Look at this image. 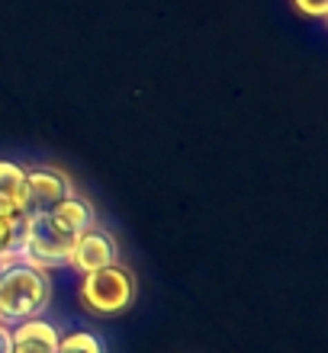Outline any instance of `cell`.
Returning <instances> with one entry per match:
<instances>
[{
	"label": "cell",
	"instance_id": "12",
	"mask_svg": "<svg viewBox=\"0 0 328 353\" xmlns=\"http://www.w3.org/2000/svg\"><path fill=\"white\" fill-rule=\"evenodd\" d=\"M0 353H13V347H10V327L0 325Z\"/></svg>",
	"mask_w": 328,
	"mask_h": 353
},
{
	"label": "cell",
	"instance_id": "8",
	"mask_svg": "<svg viewBox=\"0 0 328 353\" xmlns=\"http://www.w3.org/2000/svg\"><path fill=\"white\" fill-rule=\"evenodd\" d=\"M52 219H55L61 228H68V232L81 234L84 228L94 225V209H90V203H87L84 196L71 193L68 199H61V203L52 209Z\"/></svg>",
	"mask_w": 328,
	"mask_h": 353
},
{
	"label": "cell",
	"instance_id": "13",
	"mask_svg": "<svg viewBox=\"0 0 328 353\" xmlns=\"http://www.w3.org/2000/svg\"><path fill=\"white\" fill-rule=\"evenodd\" d=\"M0 267H3V261H0Z\"/></svg>",
	"mask_w": 328,
	"mask_h": 353
},
{
	"label": "cell",
	"instance_id": "1",
	"mask_svg": "<svg viewBox=\"0 0 328 353\" xmlns=\"http://www.w3.org/2000/svg\"><path fill=\"white\" fill-rule=\"evenodd\" d=\"M52 299V283L46 270L26 261H10L0 267V325H19L39 318Z\"/></svg>",
	"mask_w": 328,
	"mask_h": 353
},
{
	"label": "cell",
	"instance_id": "10",
	"mask_svg": "<svg viewBox=\"0 0 328 353\" xmlns=\"http://www.w3.org/2000/svg\"><path fill=\"white\" fill-rule=\"evenodd\" d=\"M58 353H104V344L100 337L87 334V331H75L58 341Z\"/></svg>",
	"mask_w": 328,
	"mask_h": 353
},
{
	"label": "cell",
	"instance_id": "7",
	"mask_svg": "<svg viewBox=\"0 0 328 353\" xmlns=\"http://www.w3.org/2000/svg\"><path fill=\"white\" fill-rule=\"evenodd\" d=\"M23 180H26V170L13 164V161H0V215L3 219H13L19 212V196H23Z\"/></svg>",
	"mask_w": 328,
	"mask_h": 353
},
{
	"label": "cell",
	"instance_id": "9",
	"mask_svg": "<svg viewBox=\"0 0 328 353\" xmlns=\"http://www.w3.org/2000/svg\"><path fill=\"white\" fill-rule=\"evenodd\" d=\"M23 238H26V215L13 219L0 215V261H23Z\"/></svg>",
	"mask_w": 328,
	"mask_h": 353
},
{
	"label": "cell",
	"instance_id": "2",
	"mask_svg": "<svg viewBox=\"0 0 328 353\" xmlns=\"http://www.w3.org/2000/svg\"><path fill=\"white\" fill-rule=\"evenodd\" d=\"M75 232H68L52 219V212L26 219V238H23V261L39 270H58L71 263Z\"/></svg>",
	"mask_w": 328,
	"mask_h": 353
},
{
	"label": "cell",
	"instance_id": "11",
	"mask_svg": "<svg viewBox=\"0 0 328 353\" xmlns=\"http://www.w3.org/2000/svg\"><path fill=\"white\" fill-rule=\"evenodd\" d=\"M293 3H296V10H300V13L316 17V19H322L328 13V0H293Z\"/></svg>",
	"mask_w": 328,
	"mask_h": 353
},
{
	"label": "cell",
	"instance_id": "6",
	"mask_svg": "<svg viewBox=\"0 0 328 353\" xmlns=\"http://www.w3.org/2000/svg\"><path fill=\"white\" fill-rule=\"evenodd\" d=\"M58 327L46 318H26L10 327V347L13 353H58Z\"/></svg>",
	"mask_w": 328,
	"mask_h": 353
},
{
	"label": "cell",
	"instance_id": "4",
	"mask_svg": "<svg viewBox=\"0 0 328 353\" xmlns=\"http://www.w3.org/2000/svg\"><path fill=\"white\" fill-rule=\"evenodd\" d=\"M75 193L71 186V176L61 174L55 168H36L26 170V180H23V196H19V212L32 219V215H46L52 212L61 199Z\"/></svg>",
	"mask_w": 328,
	"mask_h": 353
},
{
	"label": "cell",
	"instance_id": "3",
	"mask_svg": "<svg viewBox=\"0 0 328 353\" xmlns=\"http://www.w3.org/2000/svg\"><path fill=\"white\" fill-rule=\"evenodd\" d=\"M77 296L97 315H116V312H126L132 305V299H135V276L122 263H113V267L84 273Z\"/></svg>",
	"mask_w": 328,
	"mask_h": 353
},
{
	"label": "cell",
	"instance_id": "5",
	"mask_svg": "<svg viewBox=\"0 0 328 353\" xmlns=\"http://www.w3.org/2000/svg\"><path fill=\"white\" fill-rule=\"evenodd\" d=\"M119 263V248H116V238H113L106 228H84V232L75 238V248H71V267L77 273H94V270H104Z\"/></svg>",
	"mask_w": 328,
	"mask_h": 353
}]
</instances>
